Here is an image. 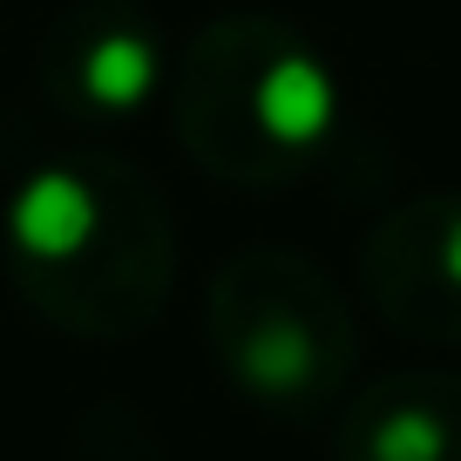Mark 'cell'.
I'll list each match as a JSON object with an SVG mask.
<instances>
[{"label":"cell","mask_w":461,"mask_h":461,"mask_svg":"<svg viewBox=\"0 0 461 461\" xmlns=\"http://www.w3.org/2000/svg\"><path fill=\"white\" fill-rule=\"evenodd\" d=\"M157 82H163L157 28L136 7H122V0L75 7L55 28V41H48V88L75 115H95V122L136 115Z\"/></svg>","instance_id":"8992f818"},{"label":"cell","mask_w":461,"mask_h":461,"mask_svg":"<svg viewBox=\"0 0 461 461\" xmlns=\"http://www.w3.org/2000/svg\"><path fill=\"white\" fill-rule=\"evenodd\" d=\"M217 374L265 420H326L360 366V312L339 278L292 245H245L211 272L203 305Z\"/></svg>","instance_id":"3957f363"},{"label":"cell","mask_w":461,"mask_h":461,"mask_svg":"<svg viewBox=\"0 0 461 461\" xmlns=\"http://www.w3.org/2000/svg\"><path fill=\"white\" fill-rule=\"evenodd\" d=\"M332 461H461V366H393L346 393Z\"/></svg>","instance_id":"5b68a950"},{"label":"cell","mask_w":461,"mask_h":461,"mask_svg":"<svg viewBox=\"0 0 461 461\" xmlns=\"http://www.w3.org/2000/svg\"><path fill=\"white\" fill-rule=\"evenodd\" d=\"M14 278L55 326L130 339L176 292V224L163 190L122 157L41 170L14 203Z\"/></svg>","instance_id":"6da1fadb"},{"label":"cell","mask_w":461,"mask_h":461,"mask_svg":"<svg viewBox=\"0 0 461 461\" xmlns=\"http://www.w3.org/2000/svg\"><path fill=\"white\" fill-rule=\"evenodd\" d=\"M360 292L387 332L461 353V190L401 197L360 245Z\"/></svg>","instance_id":"277c9868"},{"label":"cell","mask_w":461,"mask_h":461,"mask_svg":"<svg viewBox=\"0 0 461 461\" xmlns=\"http://www.w3.org/2000/svg\"><path fill=\"white\" fill-rule=\"evenodd\" d=\"M184 157L224 190H285L339 136V75L292 21L238 7L190 34L170 82Z\"/></svg>","instance_id":"7a4b0ae2"}]
</instances>
